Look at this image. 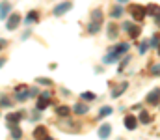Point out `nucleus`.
<instances>
[{"instance_id":"36","label":"nucleus","mask_w":160,"mask_h":140,"mask_svg":"<svg viewBox=\"0 0 160 140\" xmlns=\"http://www.w3.org/2000/svg\"><path fill=\"white\" fill-rule=\"evenodd\" d=\"M45 140H52V138H48V137H47V138H45Z\"/></svg>"},{"instance_id":"13","label":"nucleus","mask_w":160,"mask_h":140,"mask_svg":"<svg viewBox=\"0 0 160 140\" xmlns=\"http://www.w3.org/2000/svg\"><path fill=\"white\" fill-rule=\"evenodd\" d=\"M99 30H101V23L91 21V23H89V26H88V32H89V34H97Z\"/></svg>"},{"instance_id":"15","label":"nucleus","mask_w":160,"mask_h":140,"mask_svg":"<svg viewBox=\"0 0 160 140\" xmlns=\"http://www.w3.org/2000/svg\"><path fill=\"white\" fill-rule=\"evenodd\" d=\"M127 50H128V43H119V45H116V49H114V52L119 54V56H123Z\"/></svg>"},{"instance_id":"25","label":"nucleus","mask_w":160,"mask_h":140,"mask_svg":"<svg viewBox=\"0 0 160 140\" xmlns=\"http://www.w3.org/2000/svg\"><path fill=\"white\" fill-rule=\"evenodd\" d=\"M38 84H43V86H52L54 82L50 79H45V77H38Z\"/></svg>"},{"instance_id":"29","label":"nucleus","mask_w":160,"mask_h":140,"mask_svg":"<svg viewBox=\"0 0 160 140\" xmlns=\"http://www.w3.org/2000/svg\"><path fill=\"white\" fill-rule=\"evenodd\" d=\"M0 106H9V101H8V97H2V99H0Z\"/></svg>"},{"instance_id":"5","label":"nucleus","mask_w":160,"mask_h":140,"mask_svg":"<svg viewBox=\"0 0 160 140\" xmlns=\"http://www.w3.org/2000/svg\"><path fill=\"white\" fill-rule=\"evenodd\" d=\"M38 21H39V11H38V9H32V11L24 17V24H26V26H32V24L38 23Z\"/></svg>"},{"instance_id":"26","label":"nucleus","mask_w":160,"mask_h":140,"mask_svg":"<svg viewBox=\"0 0 160 140\" xmlns=\"http://www.w3.org/2000/svg\"><path fill=\"white\" fill-rule=\"evenodd\" d=\"M128 62H130V56H125V58H123V62L119 64V69H118L119 73H123V71H125V67H127V64H128Z\"/></svg>"},{"instance_id":"23","label":"nucleus","mask_w":160,"mask_h":140,"mask_svg":"<svg viewBox=\"0 0 160 140\" xmlns=\"http://www.w3.org/2000/svg\"><path fill=\"white\" fill-rule=\"evenodd\" d=\"M112 114V106H102L101 110H99V118H106V116H110Z\"/></svg>"},{"instance_id":"34","label":"nucleus","mask_w":160,"mask_h":140,"mask_svg":"<svg viewBox=\"0 0 160 140\" xmlns=\"http://www.w3.org/2000/svg\"><path fill=\"white\" fill-rule=\"evenodd\" d=\"M4 64H6V58H0V67H2Z\"/></svg>"},{"instance_id":"11","label":"nucleus","mask_w":160,"mask_h":140,"mask_svg":"<svg viewBox=\"0 0 160 140\" xmlns=\"http://www.w3.org/2000/svg\"><path fill=\"white\" fill-rule=\"evenodd\" d=\"M110 129H112V127H110V125H108V123H104V125H101V127H99V138H108V137H110Z\"/></svg>"},{"instance_id":"4","label":"nucleus","mask_w":160,"mask_h":140,"mask_svg":"<svg viewBox=\"0 0 160 140\" xmlns=\"http://www.w3.org/2000/svg\"><path fill=\"white\" fill-rule=\"evenodd\" d=\"M123 30H127L130 38H138V36H140V26H138V24H132V23H125V24H123Z\"/></svg>"},{"instance_id":"35","label":"nucleus","mask_w":160,"mask_h":140,"mask_svg":"<svg viewBox=\"0 0 160 140\" xmlns=\"http://www.w3.org/2000/svg\"><path fill=\"white\" fill-rule=\"evenodd\" d=\"M118 2H121V4H125V2H128V0H118Z\"/></svg>"},{"instance_id":"19","label":"nucleus","mask_w":160,"mask_h":140,"mask_svg":"<svg viewBox=\"0 0 160 140\" xmlns=\"http://www.w3.org/2000/svg\"><path fill=\"white\" fill-rule=\"evenodd\" d=\"M56 112H58V116H62V118H65V116H69V106H65V105H62V106H58L56 108Z\"/></svg>"},{"instance_id":"21","label":"nucleus","mask_w":160,"mask_h":140,"mask_svg":"<svg viewBox=\"0 0 160 140\" xmlns=\"http://www.w3.org/2000/svg\"><path fill=\"white\" fill-rule=\"evenodd\" d=\"M73 110H75L78 116H84V114L88 112V106H86V105H82V103H78V105H75V108H73Z\"/></svg>"},{"instance_id":"6","label":"nucleus","mask_w":160,"mask_h":140,"mask_svg":"<svg viewBox=\"0 0 160 140\" xmlns=\"http://www.w3.org/2000/svg\"><path fill=\"white\" fill-rule=\"evenodd\" d=\"M160 101V90L158 88H155V90H151V92L147 93V103L149 105H158Z\"/></svg>"},{"instance_id":"37","label":"nucleus","mask_w":160,"mask_h":140,"mask_svg":"<svg viewBox=\"0 0 160 140\" xmlns=\"http://www.w3.org/2000/svg\"><path fill=\"white\" fill-rule=\"evenodd\" d=\"M158 54H160V45H158Z\"/></svg>"},{"instance_id":"16","label":"nucleus","mask_w":160,"mask_h":140,"mask_svg":"<svg viewBox=\"0 0 160 140\" xmlns=\"http://www.w3.org/2000/svg\"><path fill=\"white\" fill-rule=\"evenodd\" d=\"M145 11H147L149 15H155V17H157V15H160V8L157 6V4H149Z\"/></svg>"},{"instance_id":"32","label":"nucleus","mask_w":160,"mask_h":140,"mask_svg":"<svg viewBox=\"0 0 160 140\" xmlns=\"http://www.w3.org/2000/svg\"><path fill=\"white\" fill-rule=\"evenodd\" d=\"M151 45H153V47H157V45H158V36H155V38H153V41H151Z\"/></svg>"},{"instance_id":"1","label":"nucleus","mask_w":160,"mask_h":140,"mask_svg":"<svg viewBox=\"0 0 160 140\" xmlns=\"http://www.w3.org/2000/svg\"><path fill=\"white\" fill-rule=\"evenodd\" d=\"M130 15H132L136 21H142V19L147 15V11H145V8H143V6L134 4V6H130Z\"/></svg>"},{"instance_id":"33","label":"nucleus","mask_w":160,"mask_h":140,"mask_svg":"<svg viewBox=\"0 0 160 140\" xmlns=\"http://www.w3.org/2000/svg\"><path fill=\"white\" fill-rule=\"evenodd\" d=\"M6 45H8V41H6V39H0V49H4Z\"/></svg>"},{"instance_id":"24","label":"nucleus","mask_w":160,"mask_h":140,"mask_svg":"<svg viewBox=\"0 0 160 140\" xmlns=\"http://www.w3.org/2000/svg\"><path fill=\"white\" fill-rule=\"evenodd\" d=\"M151 120H153V118L149 116V112H145V110L140 112V122H142V123H151Z\"/></svg>"},{"instance_id":"31","label":"nucleus","mask_w":160,"mask_h":140,"mask_svg":"<svg viewBox=\"0 0 160 140\" xmlns=\"http://www.w3.org/2000/svg\"><path fill=\"white\" fill-rule=\"evenodd\" d=\"M153 75H160V65H153Z\"/></svg>"},{"instance_id":"7","label":"nucleus","mask_w":160,"mask_h":140,"mask_svg":"<svg viewBox=\"0 0 160 140\" xmlns=\"http://www.w3.org/2000/svg\"><path fill=\"white\" fill-rule=\"evenodd\" d=\"M24 118V112H15V114H8V123L9 125H17L21 120Z\"/></svg>"},{"instance_id":"14","label":"nucleus","mask_w":160,"mask_h":140,"mask_svg":"<svg viewBox=\"0 0 160 140\" xmlns=\"http://www.w3.org/2000/svg\"><path fill=\"white\" fill-rule=\"evenodd\" d=\"M119 58H121L119 54H116V52L112 50V52H110L108 56H104V64H114V62H118Z\"/></svg>"},{"instance_id":"8","label":"nucleus","mask_w":160,"mask_h":140,"mask_svg":"<svg viewBox=\"0 0 160 140\" xmlns=\"http://www.w3.org/2000/svg\"><path fill=\"white\" fill-rule=\"evenodd\" d=\"M9 9H11V4L8 0H2L0 2V19H6L9 15Z\"/></svg>"},{"instance_id":"18","label":"nucleus","mask_w":160,"mask_h":140,"mask_svg":"<svg viewBox=\"0 0 160 140\" xmlns=\"http://www.w3.org/2000/svg\"><path fill=\"white\" fill-rule=\"evenodd\" d=\"M91 21L102 23V11H101V9H93V11H91Z\"/></svg>"},{"instance_id":"27","label":"nucleus","mask_w":160,"mask_h":140,"mask_svg":"<svg viewBox=\"0 0 160 140\" xmlns=\"http://www.w3.org/2000/svg\"><path fill=\"white\" fill-rule=\"evenodd\" d=\"M116 36H118V28H116L114 24H110V26H108V38L112 39V38H116Z\"/></svg>"},{"instance_id":"30","label":"nucleus","mask_w":160,"mask_h":140,"mask_svg":"<svg viewBox=\"0 0 160 140\" xmlns=\"http://www.w3.org/2000/svg\"><path fill=\"white\" fill-rule=\"evenodd\" d=\"M145 50H147V43H142L140 45V54H145Z\"/></svg>"},{"instance_id":"12","label":"nucleus","mask_w":160,"mask_h":140,"mask_svg":"<svg viewBox=\"0 0 160 140\" xmlns=\"http://www.w3.org/2000/svg\"><path fill=\"white\" fill-rule=\"evenodd\" d=\"M34 137H36V138H39V140H45V138H47V129H45V127H36Z\"/></svg>"},{"instance_id":"20","label":"nucleus","mask_w":160,"mask_h":140,"mask_svg":"<svg viewBox=\"0 0 160 140\" xmlns=\"http://www.w3.org/2000/svg\"><path fill=\"white\" fill-rule=\"evenodd\" d=\"M123 13H125V9H123L121 6H116V8H114V9L110 11V15H112L114 19H119V17H121V15H123Z\"/></svg>"},{"instance_id":"10","label":"nucleus","mask_w":160,"mask_h":140,"mask_svg":"<svg viewBox=\"0 0 160 140\" xmlns=\"http://www.w3.org/2000/svg\"><path fill=\"white\" fill-rule=\"evenodd\" d=\"M136 125H138V120H136V118H134L132 114H128V116L125 118V127L132 131V129H136Z\"/></svg>"},{"instance_id":"2","label":"nucleus","mask_w":160,"mask_h":140,"mask_svg":"<svg viewBox=\"0 0 160 140\" xmlns=\"http://www.w3.org/2000/svg\"><path fill=\"white\" fill-rule=\"evenodd\" d=\"M19 24H21V15H19V13H11V15L8 17V21H6V28H8V30H15Z\"/></svg>"},{"instance_id":"9","label":"nucleus","mask_w":160,"mask_h":140,"mask_svg":"<svg viewBox=\"0 0 160 140\" xmlns=\"http://www.w3.org/2000/svg\"><path fill=\"white\" fill-rule=\"evenodd\" d=\"M127 88H128V82H121L119 86H116V88L112 90V97H114V99H118V97H119L121 93H123L125 90H127Z\"/></svg>"},{"instance_id":"17","label":"nucleus","mask_w":160,"mask_h":140,"mask_svg":"<svg viewBox=\"0 0 160 140\" xmlns=\"http://www.w3.org/2000/svg\"><path fill=\"white\" fill-rule=\"evenodd\" d=\"M48 105H50L48 97H47V95H43V97H41L39 101H38V110H43V108H47Z\"/></svg>"},{"instance_id":"22","label":"nucleus","mask_w":160,"mask_h":140,"mask_svg":"<svg viewBox=\"0 0 160 140\" xmlns=\"http://www.w3.org/2000/svg\"><path fill=\"white\" fill-rule=\"evenodd\" d=\"M21 137H22V131H21V129H19L17 125H13V127H11V138L19 140Z\"/></svg>"},{"instance_id":"28","label":"nucleus","mask_w":160,"mask_h":140,"mask_svg":"<svg viewBox=\"0 0 160 140\" xmlns=\"http://www.w3.org/2000/svg\"><path fill=\"white\" fill-rule=\"evenodd\" d=\"M82 99H86V101H93L95 99V93H91V92H84L82 95H80Z\"/></svg>"},{"instance_id":"3","label":"nucleus","mask_w":160,"mask_h":140,"mask_svg":"<svg viewBox=\"0 0 160 140\" xmlns=\"http://www.w3.org/2000/svg\"><path fill=\"white\" fill-rule=\"evenodd\" d=\"M71 8H73V4H71V2H63V4H58V6H54L52 13H54L56 17H62V15H63V13H67Z\"/></svg>"}]
</instances>
